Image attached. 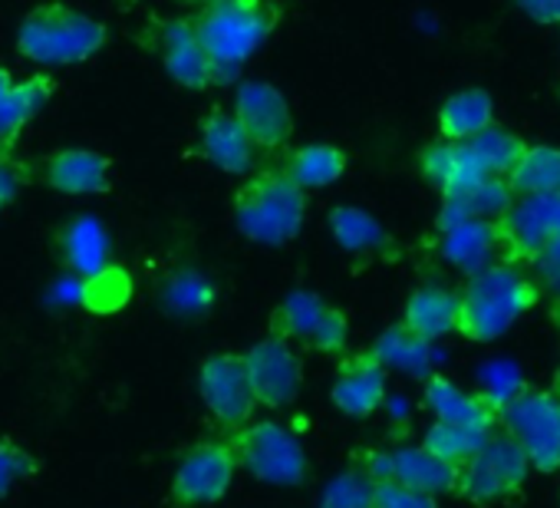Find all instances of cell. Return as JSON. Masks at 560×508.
<instances>
[{"instance_id": "cell-1", "label": "cell", "mask_w": 560, "mask_h": 508, "mask_svg": "<svg viewBox=\"0 0 560 508\" xmlns=\"http://www.w3.org/2000/svg\"><path fill=\"white\" fill-rule=\"evenodd\" d=\"M273 0H208L191 18L195 37L214 70V83H234L241 67L277 31Z\"/></svg>"}, {"instance_id": "cell-2", "label": "cell", "mask_w": 560, "mask_h": 508, "mask_svg": "<svg viewBox=\"0 0 560 508\" xmlns=\"http://www.w3.org/2000/svg\"><path fill=\"white\" fill-rule=\"evenodd\" d=\"M455 295H458L455 334H462L471 344H491L504 337L544 298L540 285L508 262H491L488 268L468 275L462 291Z\"/></svg>"}, {"instance_id": "cell-3", "label": "cell", "mask_w": 560, "mask_h": 508, "mask_svg": "<svg viewBox=\"0 0 560 508\" xmlns=\"http://www.w3.org/2000/svg\"><path fill=\"white\" fill-rule=\"evenodd\" d=\"M109 41V31L93 14L70 4H40L18 27V54L44 70L77 67L93 60Z\"/></svg>"}, {"instance_id": "cell-4", "label": "cell", "mask_w": 560, "mask_h": 508, "mask_svg": "<svg viewBox=\"0 0 560 508\" xmlns=\"http://www.w3.org/2000/svg\"><path fill=\"white\" fill-rule=\"evenodd\" d=\"M307 221V192L284 169H260L234 192V224L257 244H288Z\"/></svg>"}, {"instance_id": "cell-5", "label": "cell", "mask_w": 560, "mask_h": 508, "mask_svg": "<svg viewBox=\"0 0 560 508\" xmlns=\"http://www.w3.org/2000/svg\"><path fill=\"white\" fill-rule=\"evenodd\" d=\"M498 426L511 436L530 469L560 472V396L550 386H521L498 406Z\"/></svg>"}, {"instance_id": "cell-6", "label": "cell", "mask_w": 560, "mask_h": 508, "mask_svg": "<svg viewBox=\"0 0 560 508\" xmlns=\"http://www.w3.org/2000/svg\"><path fill=\"white\" fill-rule=\"evenodd\" d=\"M237 469L270 485H301L307 478V452L298 432L273 419H250L228 436Z\"/></svg>"}, {"instance_id": "cell-7", "label": "cell", "mask_w": 560, "mask_h": 508, "mask_svg": "<svg viewBox=\"0 0 560 508\" xmlns=\"http://www.w3.org/2000/svg\"><path fill=\"white\" fill-rule=\"evenodd\" d=\"M530 475V462L524 455V449L504 436V432H491L485 439V446L458 465V478H455V495L475 501V505H491L501 498H511L524 488Z\"/></svg>"}, {"instance_id": "cell-8", "label": "cell", "mask_w": 560, "mask_h": 508, "mask_svg": "<svg viewBox=\"0 0 560 508\" xmlns=\"http://www.w3.org/2000/svg\"><path fill=\"white\" fill-rule=\"evenodd\" d=\"M498 254L508 265H534L560 241V195H517L511 208L494 218Z\"/></svg>"}, {"instance_id": "cell-9", "label": "cell", "mask_w": 560, "mask_h": 508, "mask_svg": "<svg viewBox=\"0 0 560 508\" xmlns=\"http://www.w3.org/2000/svg\"><path fill=\"white\" fill-rule=\"evenodd\" d=\"M237 475V459L228 439H201L188 446L172 475V505L178 508H205L228 495Z\"/></svg>"}, {"instance_id": "cell-10", "label": "cell", "mask_w": 560, "mask_h": 508, "mask_svg": "<svg viewBox=\"0 0 560 508\" xmlns=\"http://www.w3.org/2000/svg\"><path fill=\"white\" fill-rule=\"evenodd\" d=\"M244 373L257 406L284 409L301 396L304 386V360L291 340L267 334L264 340L250 344L244 354Z\"/></svg>"}, {"instance_id": "cell-11", "label": "cell", "mask_w": 560, "mask_h": 508, "mask_svg": "<svg viewBox=\"0 0 560 508\" xmlns=\"http://www.w3.org/2000/svg\"><path fill=\"white\" fill-rule=\"evenodd\" d=\"M234 119L247 132L254 149L277 152L284 149L294 136V113L288 96L273 83L264 80H244L234 90Z\"/></svg>"}, {"instance_id": "cell-12", "label": "cell", "mask_w": 560, "mask_h": 508, "mask_svg": "<svg viewBox=\"0 0 560 508\" xmlns=\"http://www.w3.org/2000/svg\"><path fill=\"white\" fill-rule=\"evenodd\" d=\"M198 393L208 413L221 426H244L254 419V393L244 373V357L241 354H211L198 367Z\"/></svg>"}, {"instance_id": "cell-13", "label": "cell", "mask_w": 560, "mask_h": 508, "mask_svg": "<svg viewBox=\"0 0 560 508\" xmlns=\"http://www.w3.org/2000/svg\"><path fill=\"white\" fill-rule=\"evenodd\" d=\"M334 406L350 419H370L386 403V367L376 360L373 350H360L340 360L334 386Z\"/></svg>"}, {"instance_id": "cell-14", "label": "cell", "mask_w": 560, "mask_h": 508, "mask_svg": "<svg viewBox=\"0 0 560 508\" xmlns=\"http://www.w3.org/2000/svg\"><path fill=\"white\" fill-rule=\"evenodd\" d=\"M159 57L165 73L182 86V90H211L214 83V70L195 37L191 18H172L159 27Z\"/></svg>"}, {"instance_id": "cell-15", "label": "cell", "mask_w": 560, "mask_h": 508, "mask_svg": "<svg viewBox=\"0 0 560 508\" xmlns=\"http://www.w3.org/2000/svg\"><path fill=\"white\" fill-rule=\"evenodd\" d=\"M44 182L63 195H103L113 188V162L96 149L70 146L47 159Z\"/></svg>"}, {"instance_id": "cell-16", "label": "cell", "mask_w": 560, "mask_h": 508, "mask_svg": "<svg viewBox=\"0 0 560 508\" xmlns=\"http://www.w3.org/2000/svg\"><path fill=\"white\" fill-rule=\"evenodd\" d=\"M419 172L429 185L439 188V195H452L462 188H471L485 178H491L478 155L471 152L468 142H452V139H435L419 149Z\"/></svg>"}, {"instance_id": "cell-17", "label": "cell", "mask_w": 560, "mask_h": 508, "mask_svg": "<svg viewBox=\"0 0 560 508\" xmlns=\"http://www.w3.org/2000/svg\"><path fill=\"white\" fill-rule=\"evenodd\" d=\"M425 406L432 409L435 419L442 423H458V426H475V429H498V403L485 393H471L462 390L458 383H452L448 377L429 373L425 377V390H422Z\"/></svg>"}, {"instance_id": "cell-18", "label": "cell", "mask_w": 560, "mask_h": 508, "mask_svg": "<svg viewBox=\"0 0 560 508\" xmlns=\"http://www.w3.org/2000/svg\"><path fill=\"white\" fill-rule=\"evenodd\" d=\"M198 146H201V155L228 175H247L254 165V152H257L247 132L241 129V123L234 119V113L228 109H211L201 119Z\"/></svg>"}, {"instance_id": "cell-19", "label": "cell", "mask_w": 560, "mask_h": 508, "mask_svg": "<svg viewBox=\"0 0 560 508\" xmlns=\"http://www.w3.org/2000/svg\"><path fill=\"white\" fill-rule=\"evenodd\" d=\"M380 469L373 478H393L399 485H409L416 492H425V495H445V492H455V478H458V469L435 459L432 452H425L422 446H412V449H396L389 455H376Z\"/></svg>"}, {"instance_id": "cell-20", "label": "cell", "mask_w": 560, "mask_h": 508, "mask_svg": "<svg viewBox=\"0 0 560 508\" xmlns=\"http://www.w3.org/2000/svg\"><path fill=\"white\" fill-rule=\"evenodd\" d=\"M60 254H63V262L73 275H80L83 281L103 275L109 268V258H113V241H109V231L103 228L100 218L93 215H80L73 218L60 238Z\"/></svg>"}, {"instance_id": "cell-21", "label": "cell", "mask_w": 560, "mask_h": 508, "mask_svg": "<svg viewBox=\"0 0 560 508\" xmlns=\"http://www.w3.org/2000/svg\"><path fill=\"white\" fill-rule=\"evenodd\" d=\"M406 331H412L416 337L435 344L448 334H455L458 324V295L442 288V285H422L409 295L406 308H402V321Z\"/></svg>"}, {"instance_id": "cell-22", "label": "cell", "mask_w": 560, "mask_h": 508, "mask_svg": "<svg viewBox=\"0 0 560 508\" xmlns=\"http://www.w3.org/2000/svg\"><path fill=\"white\" fill-rule=\"evenodd\" d=\"M439 254L465 278L488 268L498 254L494 221H455L448 228H439Z\"/></svg>"}, {"instance_id": "cell-23", "label": "cell", "mask_w": 560, "mask_h": 508, "mask_svg": "<svg viewBox=\"0 0 560 508\" xmlns=\"http://www.w3.org/2000/svg\"><path fill=\"white\" fill-rule=\"evenodd\" d=\"M511 201H514V195H511L508 182L491 175V178H485V182H478L471 188L442 195L435 228H448L455 221H494L511 208Z\"/></svg>"}, {"instance_id": "cell-24", "label": "cell", "mask_w": 560, "mask_h": 508, "mask_svg": "<svg viewBox=\"0 0 560 508\" xmlns=\"http://www.w3.org/2000/svg\"><path fill=\"white\" fill-rule=\"evenodd\" d=\"M435 123H439V136H442V139L468 142V139H475L478 132H485L488 126H494V100H491V93L481 90V86L458 90V93H452V96L439 106Z\"/></svg>"}, {"instance_id": "cell-25", "label": "cell", "mask_w": 560, "mask_h": 508, "mask_svg": "<svg viewBox=\"0 0 560 508\" xmlns=\"http://www.w3.org/2000/svg\"><path fill=\"white\" fill-rule=\"evenodd\" d=\"M50 96H54V80L47 73L11 83V90L0 96V149H14L27 123L47 106Z\"/></svg>"}, {"instance_id": "cell-26", "label": "cell", "mask_w": 560, "mask_h": 508, "mask_svg": "<svg viewBox=\"0 0 560 508\" xmlns=\"http://www.w3.org/2000/svg\"><path fill=\"white\" fill-rule=\"evenodd\" d=\"M511 195H560V146L527 142L514 169L504 175Z\"/></svg>"}, {"instance_id": "cell-27", "label": "cell", "mask_w": 560, "mask_h": 508, "mask_svg": "<svg viewBox=\"0 0 560 508\" xmlns=\"http://www.w3.org/2000/svg\"><path fill=\"white\" fill-rule=\"evenodd\" d=\"M347 165H350V159H347V152L340 146H334V142H307V146L291 152L284 172L304 192H317V188H327V185L340 182Z\"/></svg>"}, {"instance_id": "cell-28", "label": "cell", "mask_w": 560, "mask_h": 508, "mask_svg": "<svg viewBox=\"0 0 560 508\" xmlns=\"http://www.w3.org/2000/svg\"><path fill=\"white\" fill-rule=\"evenodd\" d=\"M218 301V288L208 275L195 272V268H178L165 278L162 285V304L168 314L195 321L205 318Z\"/></svg>"}, {"instance_id": "cell-29", "label": "cell", "mask_w": 560, "mask_h": 508, "mask_svg": "<svg viewBox=\"0 0 560 508\" xmlns=\"http://www.w3.org/2000/svg\"><path fill=\"white\" fill-rule=\"evenodd\" d=\"M327 301L320 298V295H314V291H294V295H288L284 301H280L277 308H273V314H270V334L273 337H280V340H311L314 337V331H317V324L324 321V314H327Z\"/></svg>"}, {"instance_id": "cell-30", "label": "cell", "mask_w": 560, "mask_h": 508, "mask_svg": "<svg viewBox=\"0 0 560 508\" xmlns=\"http://www.w3.org/2000/svg\"><path fill=\"white\" fill-rule=\"evenodd\" d=\"M376 354V360L389 370H402L409 377H429L432 370V344L416 337L412 331H406L402 324H393L389 331L380 334V340L370 347Z\"/></svg>"}, {"instance_id": "cell-31", "label": "cell", "mask_w": 560, "mask_h": 508, "mask_svg": "<svg viewBox=\"0 0 560 508\" xmlns=\"http://www.w3.org/2000/svg\"><path fill=\"white\" fill-rule=\"evenodd\" d=\"M330 231H334L337 244L343 251H353V254H370V251L389 247L386 228L370 211L353 208V205H340L330 211Z\"/></svg>"}, {"instance_id": "cell-32", "label": "cell", "mask_w": 560, "mask_h": 508, "mask_svg": "<svg viewBox=\"0 0 560 508\" xmlns=\"http://www.w3.org/2000/svg\"><path fill=\"white\" fill-rule=\"evenodd\" d=\"M491 432L488 429H475V426H458V423H442L435 419L425 432H422V449L432 452L435 459L448 462V465H462L468 462L488 439Z\"/></svg>"}, {"instance_id": "cell-33", "label": "cell", "mask_w": 560, "mask_h": 508, "mask_svg": "<svg viewBox=\"0 0 560 508\" xmlns=\"http://www.w3.org/2000/svg\"><path fill=\"white\" fill-rule=\"evenodd\" d=\"M468 146H471V152L478 155V162H481V169L488 175L504 178L514 169V162L521 159V152H524L527 142L521 136H514L511 129L488 126L485 132H478L475 139H468Z\"/></svg>"}, {"instance_id": "cell-34", "label": "cell", "mask_w": 560, "mask_h": 508, "mask_svg": "<svg viewBox=\"0 0 560 508\" xmlns=\"http://www.w3.org/2000/svg\"><path fill=\"white\" fill-rule=\"evenodd\" d=\"M373 485H376V478L370 472H363V469L343 472L327 485V492L320 498V508H370Z\"/></svg>"}, {"instance_id": "cell-35", "label": "cell", "mask_w": 560, "mask_h": 508, "mask_svg": "<svg viewBox=\"0 0 560 508\" xmlns=\"http://www.w3.org/2000/svg\"><path fill=\"white\" fill-rule=\"evenodd\" d=\"M347 340H350V321H347V314L340 308L330 304L324 321L317 324L314 337L307 340V347L317 350V354H327V357H340L347 350Z\"/></svg>"}, {"instance_id": "cell-36", "label": "cell", "mask_w": 560, "mask_h": 508, "mask_svg": "<svg viewBox=\"0 0 560 508\" xmlns=\"http://www.w3.org/2000/svg\"><path fill=\"white\" fill-rule=\"evenodd\" d=\"M370 508H439V501L432 495L399 485L393 478H376Z\"/></svg>"}, {"instance_id": "cell-37", "label": "cell", "mask_w": 560, "mask_h": 508, "mask_svg": "<svg viewBox=\"0 0 560 508\" xmlns=\"http://www.w3.org/2000/svg\"><path fill=\"white\" fill-rule=\"evenodd\" d=\"M31 472H34L31 452H24L18 442H0V495H8Z\"/></svg>"}, {"instance_id": "cell-38", "label": "cell", "mask_w": 560, "mask_h": 508, "mask_svg": "<svg viewBox=\"0 0 560 508\" xmlns=\"http://www.w3.org/2000/svg\"><path fill=\"white\" fill-rule=\"evenodd\" d=\"M514 8L534 24H560V0H514Z\"/></svg>"}, {"instance_id": "cell-39", "label": "cell", "mask_w": 560, "mask_h": 508, "mask_svg": "<svg viewBox=\"0 0 560 508\" xmlns=\"http://www.w3.org/2000/svg\"><path fill=\"white\" fill-rule=\"evenodd\" d=\"M534 268H537V275H540L544 285L560 288V241H553V244L540 254V258L534 262Z\"/></svg>"}, {"instance_id": "cell-40", "label": "cell", "mask_w": 560, "mask_h": 508, "mask_svg": "<svg viewBox=\"0 0 560 508\" xmlns=\"http://www.w3.org/2000/svg\"><path fill=\"white\" fill-rule=\"evenodd\" d=\"M18 172L8 165V162H0V208H4L14 195H18Z\"/></svg>"}, {"instance_id": "cell-41", "label": "cell", "mask_w": 560, "mask_h": 508, "mask_svg": "<svg viewBox=\"0 0 560 508\" xmlns=\"http://www.w3.org/2000/svg\"><path fill=\"white\" fill-rule=\"evenodd\" d=\"M11 83H14V77H11L4 67H0V96H4V93L11 90Z\"/></svg>"}, {"instance_id": "cell-42", "label": "cell", "mask_w": 560, "mask_h": 508, "mask_svg": "<svg viewBox=\"0 0 560 508\" xmlns=\"http://www.w3.org/2000/svg\"><path fill=\"white\" fill-rule=\"evenodd\" d=\"M550 390L560 396V363H557V370H553V380H550Z\"/></svg>"}, {"instance_id": "cell-43", "label": "cell", "mask_w": 560, "mask_h": 508, "mask_svg": "<svg viewBox=\"0 0 560 508\" xmlns=\"http://www.w3.org/2000/svg\"><path fill=\"white\" fill-rule=\"evenodd\" d=\"M188 4H195V8H201V4H208V0H188Z\"/></svg>"}, {"instance_id": "cell-44", "label": "cell", "mask_w": 560, "mask_h": 508, "mask_svg": "<svg viewBox=\"0 0 560 508\" xmlns=\"http://www.w3.org/2000/svg\"><path fill=\"white\" fill-rule=\"evenodd\" d=\"M557 27H560V24H557Z\"/></svg>"}]
</instances>
